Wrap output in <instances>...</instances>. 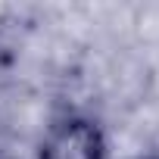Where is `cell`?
I'll use <instances>...</instances> for the list:
<instances>
[{
  "label": "cell",
  "instance_id": "cell-2",
  "mask_svg": "<svg viewBox=\"0 0 159 159\" xmlns=\"http://www.w3.org/2000/svg\"><path fill=\"white\" fill-rule=\"evenodd\" d=\"M0 159H19V156H10V153H0Z\"/></svg>",
  "mask_w": 159,
  "mask_h": 159
},
{
  "label": "cell",
  "instance_id": "cell-1",
  "mask_svg": "<svg viewBox=\"0 0 159 159\" xmlns=\"http://www.w3.org/2000/svg\"><path fill=\"white\" fill-rule=\"evenodd\" d=\"M106 134L88 116H66L50 125L41 143V159H106Z\"/></svg>",
  "mask_w": 159,
  "mask_h": 159
}]
</instances>
